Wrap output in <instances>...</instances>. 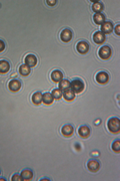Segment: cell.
Here are the masks:
<instances>
[{"mask_svg":"<svg viewBox=\"0 0 120 181\" xmlns=\"http://www.w3.org/2000/svg\"><path fill=\"white\" fill-rule=\"evenodd\" d=\"M72 36H73V33L70 29H63L60 33V39L64 42H68L72 39Z\"/></svg>","mask_w":120,"mask_h":181,"instance_id":"277c9868","label":"cell"},{"mask_svg":"<svg viewBox=\"0 0 120 181\" xmlns=\"http://www.w3.org/2000/svg\"><path fill=\"white\" fill-rule=\"evenodd\" d=\"M113 30V24L110 21H105L101 24V32L104 34H108V33L112 32Z\"/></svg>","mask_w":120,"mask_h":181,"instance_id":"30bf717a","label":"cell"},{"mask_svg":"<svg viewBox=\"0 0 120 181\" xmlns=\"http://www.w3.org/2000/svg\"><path fill=\"white\" fill-rule=\"evenodd\" d=\"M8 88L10 89L12 92H17L21 88V83L18 80H11L8 84Z\"/></svg>","mask_w":120,"mask_h":181,"instance_id":"8fae6325","label":"cell"},{"mask_svg":"<svg viewBox=\"0 0 120 181\" xmlns=\"http://www.w3.org/2000/svg\"><path fill=\"white\" fill-rule=\"evenodd\" d=\"M76 49L79 52V54H86L89 50V44L86 41H79L77 44H76Z\"/></svg>","mask_w":120,"mask_h":181,"instance_id":"5b68a950","label":"cell"},{"mask_svg":"<svg viewBox=\"0 0 120 181\" xmlns=\"http://www.w3.org/2000/svg\"><path fill=\"white\" fill-rule=\"evenodd\" d=\"M70 87H71V90L74 94H79L81 92H83L85 85H84V83L80 79H75L72 80V83H70Z\"/></svg>","mask_w":120,"mask_h":181,"instance_id":"6da1fadb","label":"cell"},{"mask_svg":"<svg viewBox=\"0 0 120 181\" xmlns=\"http://www.w3.org/2000/svg\"><path fill=\"white\" fill-rule=\"evenodd\" d=\"M98 55L100 59H107L110 58V55H111V49H110V46L108 45H103L98 50Z\"/></svg>","mask_w":120,"mask_h":181,"instance_id":"3957f363","label":"cell"},{"mask_svg":"<svg viewBox=\"0 0 120 181\" xmlns=\"http://www.w3.org/2000/svg\"><path fill=\"white\" fill-rule=\"evenodd\" d=\"M73 132H74V129L71 125H65V126L62 127V129H61L62 135L65 136V137H70L72 134H73Z\"/></svg>","mask_w":120,"mask_h":181,"instance_id":"4fadbf2b","label":"cell"},{"mask_svg":"<svg viewBox=\"0 0 120 181\" xmlns=\"http://www.w3.org/2000/svg\"><path fill=\"white\" fill-rule=\"evenodd\" d=\"M95 80H97L99 84H106L109 80L108 74L105 73V71H99V73L96 75Z\"/></svg>","mask_w":120,"mask_h":181,"instance_id":"ba28073f","label":"cell"},{"mask_svg":"<svg viewBox=\"0 0 120 181\" xmlns=\"http://www.w3.org/2000/svg\"><path fill=\"white\" fill-rule=\"evenodd\" d=\"M115 32H116L117 35L120 34V24H117L116 26H115Z\"/></svg>","mask_w":120,"mask_h":181,"instance_id":"83f0119b","label":"cell"},{"mask_svg":"<svg viewBox=\"0 0 120 181\" xmlns=\"http://www.w3.org/2000/svg\"><path fill=\"white\" fill-rule=\"evenodd\" d=\"M112 149L115 152H119L120 151V142H119V140H116L113 143V144H112Z\"/></svg>","mask_w":120,"mask_h":181,"instance_id":"d4e9b609","label":"cell"},{"mask_svg":"<svg viewBox=\"0 0 120 181\" xmlns=\"http://www.w3.org/2000/svg\"><path fill=\"white\" fill-rule=\"evenodd\" d=\"M70 88V82L67 80H62L59 82V90H67Z\"/></svg>","mask_w":120,"mask_h":181,"instance_id":"d6986e66","label":"cell"},{"mask_svg":"<svg viewBox=\"0 0 120 181\" xmlns=\"http://www.w3.org/2000/svg\"><path fill=\"white\" fill-rule=\"evenodd\" d=\"M93 21L96 24H102L103 22H105V15L102 13H95L93 16Z\"/></svg>","mask_w":120,"mask_h":181,"instance_id":"e0dca14e","label":"cell"},{"mask_svg":"<svg viewBox=\"0 0 120 181\" xmlns=\"http://www.w3.org/2000/svg\"><path fill=\"white\" fill-rule=\"evenodd\" d=\"M4 49H5V44H4V42L1 39H0V52L3 51Z\"/></svg>","mask_w":120,"mask_h":181,"instance_id":"4316f807","label":"cell"},{"mask_svg":"<svg viewBox=\"0 0 120 181\" xmlns=\"http://www.w3.org/2000/svg\"><path fill=\"white\" fill-rule=\"evenodd\" d=\"M32 102L34 103L35 105H39L42 102V94L37 92L35 94H33L32 96Z\"/></svg>","mask_w":120,"mask_h":181,"instance_id":"603a6c76","label":"cell"},{"mask_svg":"<svg viewBox=\"0 0 120 181\" xmlns=\"http://www.w3.org/2000/svg\"><path fill=\"white\" fill-rule=\"evenodd\" d=\"M78 134L82 138H87L90 135V128L88 126H81L78 129Z\"/></svg>","mask_w":120,"mask_h":181,"instance_id":"5bb4252c","label":"cell"},{"mask_svg":"<svg viewBox=\"0 0 120 181\" xmlns=\"http://www.w3.org/2000/svg\"><path fill=\"white\" fill-rule=\"evenodd\" d=\"M92 10L95 13H101V11L103 10V4L101 2L96 1L92 5Z\"/></svg>","mask_w":120,"mask_h":181,"instance_id":"7402d4cb","label":"cell"},{"mask_svg":"<svg viewBox=\"0 0 120 181\" xmlns=\"http://www.w3.org/2000/svg\"><path fill=\"white\" fill-rule=\"evenodd\" d=\"M56 0H51V1H47V4H48V5H55V4H56Z\"/></svg>","mask_w":120,"mask_h":181,"instance_id":"f1b7e54d","label":"cell"},{"mask_svg":"<svg viewBox=\"0 0 120 181\" xmlns=\"http://www.w3.org/2000/svg\"><path fill=\"white\" fill-rule=\"evenodd\" d=\"M54 101V99L53 97H52V95L50 93H45V94H43L42 95V102L46 104V105H50L52 104Z\"/></svg>","mask_w":120,"mask_h":181,"instance_id":"ac0fdd59","label":"cell"},{"mask_svg":"<svg viewBox=\"0 0 120 181\" xmlns=\"http://www.w3.org/2000/svg\"><path fill=\"white\" fill-rule=\"evenodd\" d=\"M12 181H21L22 178H21V176L20 175H18V174H14L12 176V178H11Z\"/></svg>","mask_w":120,"mask_h":181,"instance_id":"484cf974","label":"cell"},{"mask_svg":"<svg viewBox=\"0 0 120 181\" xmlns=\"http://www.w3.org/2000/svg\"><path fill=\"white\" fill-rule=\"evenodd\" d=\"M21 178L24 181H29L33 178V172L30 169H24L21 172Z\"/></svg>","mask_w":120,"mask_h":181,"instance_id":"9a60e30c","label":"cell"},{"mask_svg":"<svg viewBox=\"0 0 120 181\" xmlns=\"http://www.w3.org/2000/svg\"><path fill=\"white\" fill-rule=\"evenodd\" d=\"M0 173H1V171H0Z\"/></svg>","mask_w":120,"mask_h":181,"instance_id":"f546056e","label":"cell"},{"mask_svg":"<svg viewBox=\"0 0 120 181\" xmlns=\"http://www.w3.org/2000/svg\"><path fill=\"white\" fill-rule=\"evenodd\" d=\"M10 70V65L7 60H0V73L1 74H6L8 73V70Z\"/></svg>","mask_w":120,"mask_h":181,"instance_id":"2e32d148","label":"cell"},{"mask_svg":"<svg viewBox=\"0 0 120 181\" xmlns=\"http://www.w3.org/2000/svg\"><path fill=\"white\" fill-rule=\"evenodd\" d=\"M63 97L66 101H73L74 98H75V95L74 93L72 92L70 90H64V94H63Z\"/></svg>","mask_w":120,"mask_h":181,"instance_id":"44dd1931","label":"cell"},{"mask_svg":"<svg viewBox=\"0 0 120 181\" xmlns=\"http://www.w3.org/2000/svg\"><path fill=\"white\" fill-rule=\"evenodd\" d=\"M30 71H31V68H29V66L26 65H20V68H19V73H20V75H24V77L29 75Z\"/></svg>","mask_w":120,"mask_h":181,"instance_id":"ffe728a7","label":"cell"},{"mask_svg":"<svg viewBox=\"0 0 120 181\" xmlns=\"http://www.w3.org/2000/svg\"><path fill=\"white\" fill-rule=\"evenodd\" d=\"M87 167H88V169L91 171V172H96V171H98L99 168H100V163H99L98 160L91 159V160L88 161Z\"/></svg>","mask_w":120,"mask_h":181,"instance_id":"8992f818","label":"cell"},{"mask_svg":"<svg viewBox=\"0 0 120 181\" xmlns=\"http://www.w3.org/2000/svg\"><path fill=\"white\" fill-rule=\"evenodd\" d=\"M106 39V36H105L104 33H102L101 31H96L93 34V41L97 44H101Z\"/></svg>","mask_w":120,"mask_h":181,"instance_id":"52a82bcc","label":"cell"},{"mask_svg":"<svg viewBox=\"0 0 120 181\" xmlns=\"http://www.w3.org/2000/svg\"><path fill=\"white\" fill-rule=\"evenodd\" d=\"M51 95H52V97H53V99H56V100H59L62 97V93L59 89H54L52 90Z\"/></svg>","mask_w":120,"mask_h":181,"instance_id":"cb8c5ba5","label":"cell"},{"mask_svg":"<svg viewBox=\"0 0 120 181\" xmlns=\"http://www.w3.org/2000/svg\"><path fill=\"white\" fill-rule=\"evenodd\" d=\"M51 80H53V82L59 83L60 80H63V74H62V71H60L58 70H53L51 73Z\"/></svg>","mask_w":120,"mask_h":181,"instance_id":"7c38bea8","label":"cell"},{"mask_svg":"<svg viewBox=\"0 0 120 181\" xmlns=\"http://www.w3.org/2000/svg\"><path fill=\"white\" fill-rule=\"evenodd\" d=\"M37 64V58L34 54H27L25 56V65L29 68H33Z\"/></svg>","mask_w":120,"mask_h":181,"instance_id":"9c48e42d","label":"cell"},{"mask_svg":"<svg viewBox=\"0 0 120 181\" xmlns=\"http://www.w3.org/2000/svg\"><path fill=\"white\" fill-rule=\"evenodd\" d=\"M108 130L112 133H117L120 130V120L118 118H111L107 123Z\"/></svg>","mask_w":120,"mask_h":181,"instance_id":"7a4b0ae2","label":"cell"}]
</instances>
